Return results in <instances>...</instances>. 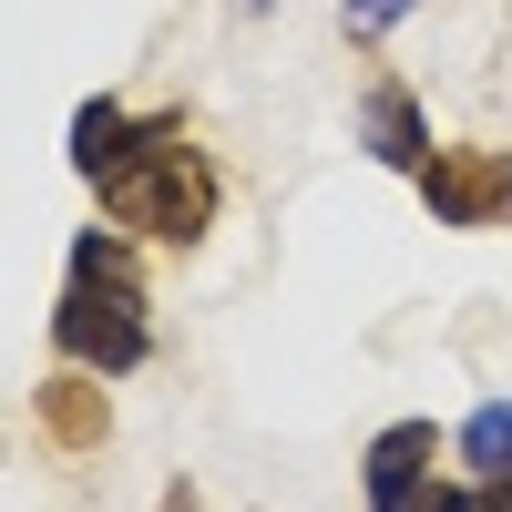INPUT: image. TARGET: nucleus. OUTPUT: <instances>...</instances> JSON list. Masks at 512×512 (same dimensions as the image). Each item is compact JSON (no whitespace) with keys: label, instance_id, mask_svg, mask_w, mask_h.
Here are the masks:
<instances>
[{"label":"nucleus","instance_id":"f257e3e1","mask_svg":"<svg viewBox=\"0 0 512 512\" xmlns=\"http://www.w3.org/2000/svg\"><path fill=\"white\" fill-rule=\"evenodd\" d=\"M52 349L93 379L144 369L154 349V318H144V287H134V256H123L103 226L72 236V277H62V308H52Z\"/></svg>","mask_w":512,"mask_h":512},{"label":"nucleus","instance_id":"f03ea898","mask_svg":"<svg viewBox=\"0 0 512 512\" xmlns=\"http://www.w3.org/2000/svg\"><path fill=\"white\" fill-rule=\"evenodd\" d=\"M103 205H113L123 236L195 246L205 226H216V164H205V154L185 144V123H175V134H154L134 164H113V175H103Z\"/></svg>","mask_w":512,"mask_h":512},{"label":"nucleus","instance_id":"7ed1b4c3","mask_svg":"<svg viewBox=\"0 0 512 512\" xmlns=\"http://www.w3.org/2000/svg\"><path fill=\"white\" fill-rule=\"evenodd\" d=\"M410 185H420V205L441 226H512V154H492V144H451Z\"/></svg>","mask_w":512,"mask_h":512},{"label":"nucleus","instance_id":"20e7f679","mask_svg":"<svg viewBox=\"0 0 512 512\" xmlns=\"http://www.w3.org/2000/svg\"><path fill=\"white\" fill-rule=\"evenodd\" d=\"M175 123H185V113H123L113 93H93V103L72 113V175H82V185H103L113 164H134L154 134H175Z\"/></svg>","mask_w":512,"mask_h":512},{"label":"nucleus","instance_id":"39448f33","mask_svg":"<svg viewBox=\"0 0 512 512\" xmlns=\"http://www.w3.org/2000/svg\"><path fill=\"white\" fill-rule=\"evenodd\" d=\"M31 420H41V441H52V451H103V441H113V400H103L93 369L41 379V390H31Z\"/></svg>","mask_w":512,"mask_h":512},{"label":"nucleus","instance_id":"423d86ee","mask_svg":"<svg viewBox=\"0 0 512 512\" xmlns=\"http://www.w3.org/2000/svg\"><path fill=\"white\" fill-rule=\"evenodd\" d=\"M359 154H379L390 175H420L441 144H431V123H420V103L400 93V82H369L359 93Z\"/></svg>","mask_w":512,"mask_h":512},{"label":"nucleus","instance_id":"0eeeda50","mask_svg":"<svg viewBox=\"0 0 512 512\" xmlns=\"http://www.w3.org/2000/svg\"><path fill=\"white\" fill-rule=\"evenodd\" d=\"M431 461H441V431H431V420H390V431L369 441V512H410L420 482H431Z\"/></svg>","mask_w":512,"mask_h":512},{"label":"nucleus","instance_id":"6e6552de","mask_svg":"<svg viewBox=\"0 0 512 512\" xmlns=\"http://www.w3.org/2000/svg\"><path fill=\"white\" fill-rule=\"evenodd\" d=\"M461 461L492 482V472H512V400H482L472 420H461Z\"/></svg>","mask_w":512,"mask_h":512},{"label":"nucleus","instance_id":"1a4fd4ad","mask_svg":"<svg viewBox=\"0 0 512 512\" xmlns=\"http://www.w3.org/2000/svg\"><path fill=\"white\" fill-rule=\"evenodd\" d=\"M400 11H420V0H338V21H349V41H379Z\"/></svg>","mask_w":512,"mask_h":512},{"label":"nucleus","instance_id":"9d476101","mask_svg":"<svg viewBox=\"0 0 512 512\" xmlns=\"http://www.w3.org/2000/svg\"><path fill=\"white\" fill-rule=\"evenodd\" d=\"M410 512H482V492H461V482H420Z\"/></svg>","mask_w":512,"mask_h":512},{"label":"nucleus","instance_id":"9b49d317","mask_svg":"<svg viewBox=\"0 0 512 512\" xmlns=\"http://www.w3.org/2000/svg\"><path fill=\"white\" fill-rule=\"evenodd\" d=\"M482 512H512V472H492V482H482Z\"/></svg>","mask_w":512,"mask_h":512},{"label":"nucleus","instance_id":"f8f14e48","mask_svg":"<svg viewBox=\"0 0 512 512\" xmlns=\"http://www.w3.org/2000/svg\"><path fill=\"white\" fill-rule=\"evenodd\" d=\"M164 512H205V502H195V492H164Z\"/></svg>","mask_w":512,"mask_h":512}]
</instances>
